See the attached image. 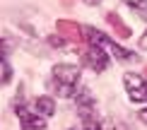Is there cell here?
<instances>
[{"instance_id":"cell-17","label":"cell","mask_w":147,"mask_h":130,"mask_svg":"<svg viewBox=\"0 0 147 130\" xmlns=\"http://www.w3.org/2000/svg\"><path fill=\"white\" fill-rule=\"evenodd\" d=\"M70 130H75V128H70Z\"/></svg>"},{"instance_id":"cell-6","label":"cell","mask_w":147,"mask_h":130,"mask_svg":"<svg viewBox=\"0 0 147 130\" xmlns=\"http://www.w3.org/2000/svg\"><path fill=\"white\" fill-rule=\"evenodd\" d=\"M56 29H58V34L63 36L65 41H72V43H84L82 27H80L77 22H70V20H58Z\"/></svg>"},{"instance_id":"cell-1","label":"cell","mask_w":147,"mask_h":130,"mask_svg":"<svg viewBox=\"0 0 147 130\" xmlns=\"http://www.w3.org/2000/svg\"><path fill=\"white\" fill-rule=\"evenodd\" d=\"M80 77H82V72H80L77 65L60 63V65H56L51 70L48 84H51V89L56 92L58 96H75V92L80 87Z\"/></svg>"},{"instance_id":"cell-9","label":"cell","mask_w":147,"mask_h":130,"mask_svg":"<svg viewBox=\"0 0 147 130\" xmlns=\"http://www.w3.org/2000/svg\"><path fill=\"white\" fill-rule=\"evenodd\" d=\"M106 22H109V27L116 32V36H118V39H128V36H130V29L123 24V20H121L116 12H106Z\"/></svg>"},{"instance_id":"cell-13","label":"cell","mask_w":147,"mask_h":130,"mask_svg":"<svg viewBox=\"0 0 147 130\" xmlns=\"http://www.w3.org/2000/svg\"><path fill=\"white\" fill-rule=\"evenodd\" d=\"M48 41H51V46H65V39L60 34H53V36H48Z\"/></svg>"},{"instance_id":"cell-15","label":"cell","mask_w":147,"mask_h":130,"mask_svg":"<svg viewBox=\"0 0 147 130\" xmlns=\"http://www.w3.org/2000/svg\"><path fill=\"white\" fill-rule=\"evenodd\" d=\"M138 118H140V121H142L145 125H147V108H142V111H140V113H138Z\"/></svg>"},{"instance_id":"cell-12","label":"cell","mask_w":147,"mask_h":130,"mask_svg":"<svg viewBox=\"0 0 147 130\" xmlns=\"http://www.w3.org/2000/svg\"><path fill=\"white\" fill-rule=\"evenodd\" d=\"M10 51H12V43H10L7 39H3V36H0V58H5Z\"/></svg>"},{"instance_id":"cell-10","label":"cell","mask_w":147,"mask_h":130,"mask_svg":"<svg viewBox=\"0 0 147 130\" xmlns=\"http://www.w3.org/2000/svg\"><path fill=\"white\" fill-rule=\"evenodd\" d=\"M10 79H12V67L5 58H0V87L10 84Z\"/></svg>"},{"instance_id":"cell-4","label":"cell","mask_w":147,"mask_h":130,"mask_svg":"<svg viewBox=\"0 0 147 130\" xmlns=\"http://www.w3.org/2000/svg\"><path fill=\"white\" fill-rule=\"evenodd\" d=\"M82 65H87L94 72H104L109 67V55L96 43H87V46H82Z\"/></svg>"},{"instance_id":"cell-16","label":"cell","mask_w":147,"mask_h":130,"mask_svg":"<svg viewBox=\"0 0 147 130\" xmlns=\"http://www.w3.org/2000/svg\"><path fill=\"white\" fill-rule=\"evenodd\" d=\"M84 3H87V5H99L101 0H84Z\"/></svg>"},{"instance_id":"cell-11","label":"cell","mask_w":147,"mask_h":130,"mask_svg":"<svg viewBox=\"0 0 147 130\" xmlns=\"http://www.w3.org/2000/svg\"><path fill=\"white\" fill-rule=\"evenodd\" d=\"M123 3H125L133 12H135V15L147 17V0H123Z\"/></svg>"},{"instance_id":"cell-14","label":"cell","mask_w":147,"mask_h":130,"mask_svg":"<svg viewBox=\"0 0 147 130\" xmlns=\"http://www.w3.org/2000/svg\"><path fill=\"white\" fill-rule=\"evenodd\" d=\"M138 46L142 48V51H147V32H145L142 36H140V41H138Z\"/></svg>"},{"instance_id":"cell-3","label":"cell","mask_w":147,"mask_h":130,"mask_svg":"<svg viewBox=\"0 0 147 130\" xmlns=\"http://www.w3.org/2000/svg\"><path fill=\"white\" fill-rule=\"evenodd\" d=\"M15 113L20 118V128L22 130H46V118L39 116L36 111H29L24 106V96H22V89H17V96H15Z\"/></svg>"},{"instance_id":"cell-7","label":"cell","mask_w":147,"mask_h":130,"mask_svg":"<svg viewBox=\"0 0 147 130\" xmlns=\"http://www.w3.org/2000/svg\"><path fill=\"white\" fill-rule=\"evenodd\" d=\"M75 104H77V111H80V118H87V116H96L94 96L89 94V89H82V92H77V96H75Z\"/></svg>"},{"instance_id":"cell-2","label":"cell","mask_w":147,"mask_h":130,"mask_svg":"<svg viewBox=\"0 0 147 130\" xmlns=\"http://www.w3.org/2000/svg\"><path fill=\"white\" fill-rule=\"evenodd\" d=\"M82 34H84V41H87V43H96L99 48H104L111 58L121 60V63H128V60L135 58V53H133V51L123 48L121 43H116L113 39H109L104 32H99V29H94V27H82Z\"/></svg>"},{"instance_id":"cell-5","label":"cell","mask_w":147,"mask_h":130,"mask_svg":"<svg viewBox=\"0 0 147 130\" xmlns=\"http://www.w3.org/2000/svg\"><path fill=\"white\" fill-rule=\"evenodd\" d=\"M123 87L128 92L133 104H140V101H147V79L142 75H135V72H125L123 75Z\"/></svg>"},{"instance_id":"cell-8","label":"cell","mask_w":147,"mask_h":130,"mask_svg":"<svg viewBox=\"0 0 147 130\" xmlns=\"http://www.w3.org/2000/svg\"><path fill=\"white\" fill-rule=\"evenodd\" d=\"M34 108H36V113H39V116H44V118H51L53 111H56V101H53V96H36Z\"/></svg>"}]
</instances>
